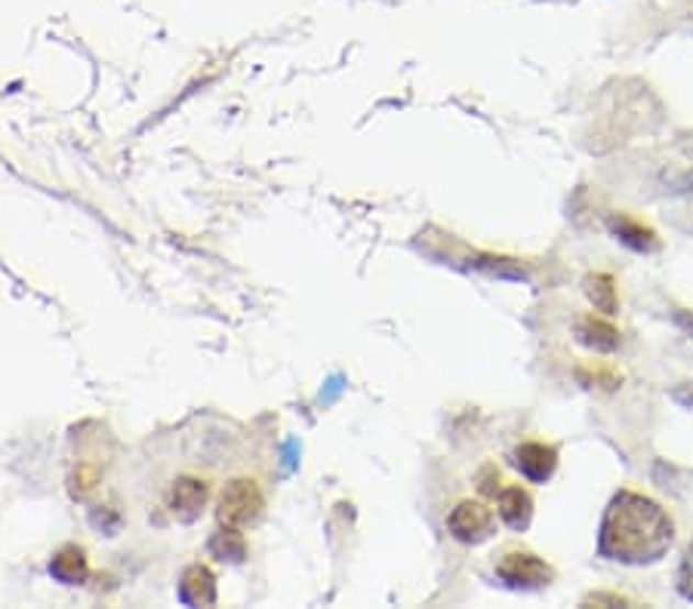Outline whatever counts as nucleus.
<instances>
[{
    "instance_id": "f257e3e1",
    "label": "nucleus",
    "mask_w": 693,
    "mask_h": 609,
    "mask_svg": "<svg viewBox=\"0 0 693 609\" xmlns=\"http://www.w3.org/2000/svg\"><path fill=\"white\" fill-rule=\"evenodd\" d=\"M675 542V523L666 508L641 493H616L599 530V554L607 561L645 566L669 554Z\"/></svg>"
},
{
    "instance_id": "f03ea898",
    "label": "nucleus",
    "mask_w": 693,
    "mask_h": 609,
    "mask_svg": "<svg viewBox=\"0 0 693 609\" xmlns=\"http://www.w3.org/2000/svg\"><path fill=\"white\" fill-rule=\"evenodd\" d=\"M262 515H266V489L256 477H232L220 489V499H216L220 527L244 532L256 527Z\"/></svg>"
},
{
    "instance_id": "7ed1b4c3",
    "label": "nucleus",
    "mask_w": 693,
    "mask_h": 609,
    "mask_svg": "<svg viewBox=\"0 0 693 609\" xmlns=\"http://www.w3.org/2000/svg\"><path fill=\"white\" fill-rule=\"evenodd\" d=\"M447 530L462 545H481L496 532V511L488 499H462L450 508Z\"/></svg>"
},
{
    "instance_id": "20e7f679",
    "label": "nucleus",
    "mask_w": 693,
    "mask_h": 609,
    "mask_svg": "<svg viewBox=\"0 0 693 609\" xmlns=\"http://www.w3.org/2000/svg\"><path fill=\"white\" fill-rule=\"evenodd\" d=\"M496 576L508 588H543L555 578V569L534 551H505L496 563Z\"/></svg>"
},
{
    "instance_id": "39448f33",
    "label": "nucleus",
    "mask_w": 693,
    "mask_h": 609,
    "mask_svg": "<svg viewBox=\"0 0 693 609\" xmlns=\"http://www.w3.org/2000/svg\"><path fill=\"white\" fill-rule=\"evenodd\" d=\"M512 462H515V469L530 484H546V481H551L555 469H558V447L539 443V440H527V443H521L518 450L512 453Z\"/></svg>"
},
{
    "instance_id": "423d86ee",
    "label": "nucleus",
    "mask_w": 693,
    "mask_h": 609,
    "mask_svg": "<svg viewBox=\"0 0 693 609\" xmlns=\"http://www.w3.org/2000/svg\"><path fill=\"white\" fill-rule=\"evenodd\" d=\"M206 501H210V486L198 477H179L167 493V508L182 523H191L204 515Z\"/></svg>"
},
{
    "instance_id": "0eeeda50",
    "label": "nucleus",
    "mask_w": 693,
    "mask_h": 609,
    "mask_svg": "<svg viewBox=\"0 0 693 609\" xmlns=\"http://www.w3.org/2000/svg\"><path fill=\"white\" fill-rule=\"evenodd\" d=\"M496 515L503 520L508 530L524 532L534 520V496L530 489H524L521 484H503V489L496 493Z\"/></svg>"
},
{
    "instance_id": "6e6552de",
    "label": "nucleus",
    "mask_w": 693,
    "mask_h": 609,
    "mask_svg": "<svg viewBox=\"0 0 693 609\" xmlns=\"http://www.w3.org/2000/svg\"><path fill=\"white\" fill-rule=\"evenodd\" d=\"M607 228H611L616 240H623L629 250H635V252L660 250V237H657V232H653L650 225H645V222L635 219V216L614 213V216L607 219Z\"/></svg>"
},
{
    "instance_id": "1a4fd4ad",
    "label": "nucleus",
    "mask_w": 693,
    "mask_h": 609,
    "mask_svg": "<svg viewBox=\"0 0 693 609\" xmlns=\"http://www.w3.org/2000/svg\"><path fill=\"white\" fill-rule=\"evenodd\" d=\"M179 594L191 607H210V604H216V576L210 573V566L194 563L179 582Z\"/></svg>"
},
{
    "instance_id": "9d476101",
    "label": "nucleus",
    "mask_w": 693,
    "mask_h": 609,
    "mask_svg": "<svg viewBox=\"0 0 693 609\" xmlns=\"http://www.w3.org/2000/svg\"><path fill=\"white\" fill-rule=\"evenodd\" d=\"M577 339L585 345V348H595V351H616L619 345V329L604 320L599 314H583L577 320Z\"/></svg>"
},
{
    "instance_id": "9b49d317",
    "label": "nucleus",
    "mask_w": 693,
    "mask_h": 609,
    "mask_svg": "<svg viewBox=\"0 0 693 609\" xmlns=\"http://www.w3.org/2000/svg\"><path fill=\"white\" fill-rule=\"evenodd\" d=\"M49 573L59 578L63 585H80L83 578L90 576V563H87V554L83 548L78 545H65L53 554L49 561Z\"/></svg>"
},
{
    "instance_id": "f8f14e48",
    "label": "nucleus",
    "mask_w": 693,
    "mask_h": 609,
    "mask_svg": "<svg viewBox=\"0 0 693 609\" xmlns=\"http://www.w3.org/2000/svg\"><path fill=\"white\" fill-rule=\"evenodd\" d=\"M585 296L592 298L595 312L601 314H616V308H619L616 283L611 274H589L585 278Z\"/></svg>"
},
{
    "instance_id": "ddd939ff",
    "label": "nucleus",
    "mask_w": 693,
    "mask_h": 609,
    "mask_svg": "<svg viewBox=\"0 0 693 609\" xmlns=\"http://www.w3.org/2000/svg\"><path fill=\"white\" fill-rule=\"evenodd\" d=\"M503 484H505L503 471L496 469V465H488V469L478 474V493H481L488 501L496 499V493L503 489Z\"/></svg>"
},
{
    "instance_id": "4468645a",
    "label": "nucleus",
    "mask_w": 693,
    "mask_h": 609,
    "mask_svg": "<svg viewBox=\"0 0 693 609\" xmlns=\"http://www.w3.org/2000/svg\"><path fill=\"white\" fill-rule=\"evenodd\" d=\"M678 591H681L684 600L693 604V542L688 545L684 557H681V566H678Z\"/></svg>"
},
{
    "instance_id": "2eb2a0df",
    "label": "nucleus",
    "mask_w": 693,
    "mask_h": 609,
    "mask_svg": "<svg viewBox=\"0 0 693 609\" xmlns=\"http://www.w3.org/2000/svg\"><path fill=\"white\" fill-rule=\"evenodd\" d=\"M580 375H583L585 382H599V385H604V388H616L619 382H623V373H616L614 366H592V370H580Z\"/></svg>"
},
{
    "instance_id": "dca6fc26",
    "label": "nucleus",
    "mask_w": 693,
    "mask_h": 609,
    "mask_svg": "<svg viewBox=\"0 0 693 609\" xmlns=\"http://www.w3.org/2000/svg\"><path fill=\"white\" fill-rule=\"evenodd\" d=\"M585 604H616L619 607V604H629V600L626 597H616V594H592Z\"/></svg>"
}]
</instances>
